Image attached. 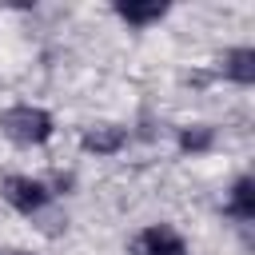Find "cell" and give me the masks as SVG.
Listing matches in <instances>:
<instances>
[{
	"label": "cell",
	"instance_id": "obj_4",
	"mask_svg": "<svg viewBox=\"0 0 255 255\" xmlns=\"http://www.w3.org/2000/svg\"><path fill=\"white\" fill-rule=\"evenodd\" d=\"M124 143H128V131H124L120 124H92V128L80 135V147L92 151V155H116Z\"/></svg>",
	"mask_w": 255,
	"mask_h": 255
},
{
	"label": "cell",
	"instance_id": "obj_8",
	"mask_svg": "<svg viewBox=\"0 0 255 255\" xmlns=\"http://www.w3.org/2000/svg\"><path fill=\"white\" fill-rule=\"evenodd\" d=\"M211 143H215V128H207V124H187V128H179V151L199 155V151H207Z\"/></svg>",
	"mask_w": 255,
	"mask_h": 255
},
{
	"label": "cell",
	"instance_id": "obj_5",
	"mask_svg": "<svg viewBox=\"0 0 255 255\" xmlns=\"http://www.w3.org/2000/svg\"><path fill=\"white\" fill-rule=\"evenodd\" d=\"M116 16L128 20V24H135V28H147V24H155V20L167 16V4L163 0H120Z\"/></svg>",
	"mask_w": 255,
	"mask_h": 255
},
{
	"label": "cell",
	"instance_id": "obj_1",
	"mask_svg": "<svg viewBox=\"0 0 255 255\" xmlns=\"http://www.w3.org/2000/svg\"><path fill=\"white\" fill-rule=\"evenodd\" d=\"M0 131L16 143H44L52 135V116L44 108H32V104H16V108H4L0 112Z\"/></svg>",
	"mask_w": 255,
	"mask_h": 255
},
{
	"label": "cell",
	"instance_id": "obj_3",
	"mask_svg": "<svg viewBox=\"0 0 255 255\" xmlns=\"http://www.w3.org/2000/svg\"><path fill=\"white\" fill-rule=\"evenodd\" d=\"M131 251L135 255H187V243L179 231H171L167 223H151L143 227L135 239H131Z\"/></svg>",
	"mask_w": 255,
	"mask_h": 255
},
{
	"label": "cell",
	"instance_id": "obj_6",
	"mask_svg": "<svg viewBox=\"0 0 255 255\" xmlns=\"http://www.w3.org/2000/svg\"><path fill=\"white\" fill-rule=\"evenodd\" d=\"M223 76L235 84H255V48H231L223 56Z\"/></svg>",
	"mask_w": 255,
	"mask_h": 255
},
{
	"label": "cell",
	"instance_id": "obj_7",
	"mask_svg": "<svg viewBox=\"0 0 255 255\" xmlns=\"http://www.w3.org/2000/svg\"><path fill=\"white\" fill-rule=\"evenodd\" d=\"M227 215H235V219H255V179H251V175H239V179H235L231 199H227Z\"/></svg>",
	"mask_w": 255,
	"mask_h": 255
},
{
	"label": "cell",
	"instance_id": "obj_2",
	"mask_svg": "<svg viewBox=\"0 0 255 255\" xmlns=\"http://www.w3.org/2000/svg\"><path fill=\"white\" fill-rule=\"evenodd\" d=\"M0 195H4V203L16 207L20 215H36V211H44L48 199H52L48 183H44V179H32V175H8V179L0 183Z\"/></svg>",
	"mask_w": 255,
	"mask_h": 255
}]
</instances>
